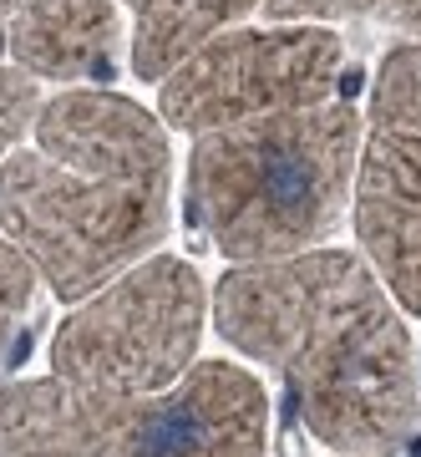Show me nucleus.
I'll use <instances>...</instances> for the list:
<instances>
[{
    "label": "nucleus",
    "instance_id": "obj_1",
    "mask_svg": "<svg viewBox=\"0 0 421 457\" xmlns=\"http://www.w3.org/2000/svg\"><path fill=\"white\" fill-rule=\"evenodd\" d=\"M396 295L356 249L239 264L213 290V326L285 376L305 427L341 457L401 453L421 417L417 351Z\"/></svg>",
    "mask_w": 421,
    "mask_h": 457
},
{
    "label": "nucleus",
    "instance_id": "obj_2",
    "mask_svg": "<svg viewBox=\"0 0 421 457\" xmlns=\"http://www.w3.org/2000/svg\"><path fill=\"white\" fill-rule=\"evenodd\" d=\"M173 147L143 102L71 87L0 163V234L62 300H87L168 234Z\"/></svg>",
    "mask_w": 421,
    "mask_h": 457
},
{
    "label": "nucleus",
    "instance_id": "obj_3",
    "mask_svg": "<svg viewBox=\"0 0 421 457\" xmlns=\"http://www.w3.org/2000/svg\"><path fill=\"white\" fill-rule=\"evenodd\" d=\"M366 117L320 102L198 132L188 153V219L234 264L305 254L341 224Z\"/></svg>",
    "mask_w": 421,
    "mask_h": 457
},
{
    "label": "nucleus",
    "instance_id": "obj_4",
    "mask_svg": "<svg viewBox=\"0 0 421 457\" xmlns=\"http://www.w3.org/2000/svg\"><path fill=\"white\" fill-rule=\"evenodd\" d=\"M264 386L228 361H198L143 396L81 392L62 376L0 392V457H264Z\"/></svg>",
    "mask_w": 421,
    "mask_h": 457
},
{
    "label": "nucleus",
    "instance_id": "obj_5",
    "mask_svg": "<svg viewBox=\"0 0 421 457\" xmlns=\"http://www.w3.org/2000/svg\"><path fill=\"white\" fill-rule=\"evenodd\" d=\"M203 279L173 254L132 264L56 326L51 371L66 386L143 396L173 386L203 336Z\"/></svg>",
    "mask_w": 421,
    "mask_h": 457
},
{
    "label": "nucleus",
    "instance_id": "obj_6",
    "mask_svg": "<svg viewBox=\"0 0 421 457\" xmlns=\"http://www.w3.org/2000/svg\"><path fill=\"white\" fill-rule=\"evenodd\" d=\"M351 62L341 36L320 21H275V26H228L183 56L162 77L158 107L168 128L213 132L275 112H300L341 97Z\"/></svg>",
    "mask_w": 421,
    "mask_h": 457
},
{
    "label": "nucleus",
    "instance_id": "obj_7",
    "mask_svg": "<svg viewBox=\"0 0 421 457\" xmlns=\"http://www.w3.org/2000/svg\"><path fill=\"white\" fill-rule=\"evenodd\" d=\"M356 239L386 290L421 315V41L376 66L356 158Z\"/></svg>",
    "mask_w": 421,
    "mask_h": 457
},
{
    "label": "nucleus",
    "instance_id": "obj_8",
    "mask_svg": "<svg viewBox=\"0 0 421 457\" xmlns=\"http://www.w3.org/2000/svg\"><path fill=\"white\" fill-rule=\"evenodd\" d=\"M117 56V0H0V62L36 82H107Z\"/></svg>",
    "mask_w": 421,
    "mask_h": 457
},
{
    "label": "nucleus",
    "instance_id": "obj_9",
    "mask_svg": "<svg viewBox=\"0 0 421 457\" xmlns=\"http://www.w3.org/2000/svg\"><path fill=\"white\" fill-rule=\"evenodd\" d=\"M132 11V71L143 82H162L183 56L228 31L234 21L269 0H122Z\"/></svg>",
    "mask_w": 421,
    "mask_h": 457
},
{
    "label": "nucleus",
    "instance_id": "obj_10",
    "mask_svg": "<svg viewBox=\"0 0 421 457\" xmlns=\"http://www.w3.org/2000/svg\"><path fill=\"white\" fill-rule=\"evenodd\" d=\"M275 21H376L421 41V0H269Z\"/></svg>",
    "mask_w": 421,
    "mask_h": 457
},
{
    "label": "nucleus",
    "instance_id": "obj_11",
    "mask_svg": "<svg viewBox=\"0 0 421 457\" xmlns=\"http://www.w3.org/2000/svg\"><path fill=\"white\" fill-rule=\"evenodd\" d=\"M36 112H41V82H36L31 71L0 62V158L36 122Z\"/></svg>",
    "mask_w": 421,
    "mask_h": 457
},
{
    "label": "nucleus",
    "instance_id": "obj_12",
    "mask_svg": "<svg viewBox=\"0 0 421 457\" xmlns=\"http://www.w3.org/2000/svg\"><path fill=\"white\" fill-rule=\"evenodd\" d=\"M36 279H41V275L31 270V260H26L5 234H0V311H16V315L31 311Z\"/></svg>",
    "mask_w": 421,
    "mask_h": 457
},
{
    "label": "nucleus",
    "instance_id": "obj_13",
    "mask_svg": "<svg viewBox=\"0 0 421 457\" xmlns=\"http://www.w3.org/2000/svg\"><path fill=\"white\" fill-rule=\"evenodd\" d=\"M16 326H21L16 311H0V356L11 351V341H16Z\"/></svg>",
    "mask_w": 421,
    "mask_h": 457
}]
</instances>
